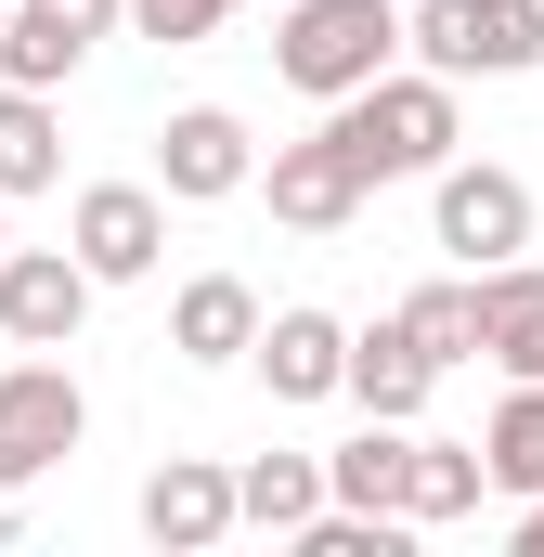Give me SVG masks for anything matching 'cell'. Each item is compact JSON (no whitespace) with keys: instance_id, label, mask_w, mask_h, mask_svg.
Segmentation results:
<instances>
[{"instance_id":"obj_1","label":"cell","mask_w":544,"mask_h":557,"mask_svg":"<svg viewBox=\"0 0 544 557\" xmlns=\"http://www.w3.org/2000/svg\"><path fill=\"white\" fill-rule=\"evenodd\" d=\"M324 131L350 143L363 182H428V169L467 143V117H454V78H428V65H376L363 91L324 104Z\"/></svg>"},{"instance_id":"obj_2","label":"cell","mask_w":544,"mask_h":557,"mask_svg":"<svg viewBox=\"0 0 544 557\" xmlns=\"http://www.w3.org/2000/svg\"><path fill=\"white\" fill-rule=\"evenodd\" d=\"M376 65H403V0H285V26H272V78L285 91L337 104Z\"/></svg>"},{"instance_id":"obj_3","label":"cell","mask_w":544,"mask_h":557,"mask_svg":"<svg viewBox=\"0 0 544 557\" xmlns=\"http://www.w3.org/2000/svg\"><path fill=\"white\" fill-rule=\"evenodd\" d=\"M403 52L428 78H532L544 65V0H403Z\"/></svg>"},{"instance_id":"obj_4","label":"cell","mask_w":544,"mask_h":557,"mask_svg":"<svg viewBox=\"0 0 544 557\" xmlns=\"http://www.w3.org/2000/svg\"><path fill=\"white\" fill-rule=\"evenodd\" d=\"M428 247H441L454 273L519 260V247H532V182L493 169V156H441V169H428Z\"/></svg>"},{"instance_id":"obj_5","label":"cell","mask_w":544,"mask_h":557,"mask_svg":"<svg viewBox=\"0 0 544 557\" xmlns=\"http://www.w3.org/2000/svg\"><path fill=\"white\" fill-rule=\"evenodd\" d=\"M78 441H91V389L65 363H0V493L52 480Z\"/></svg>"},{"instance_id":"obj_6","label":"cell","mask_w":544,"mask_h":557,"mask_svg":"<svg viewBox=\"0 0 544 557\" xmlns=\"http://www.w3.org/2000/svg\"><path fill=\"white\" fill-rule=\"evenodd\" d=\"M65 260H78L91 285H143L156 260H169V195H156V182H78Z\"/></svg>"},{"instance_id":"obj_7","label":"cell","mask_w":544,"mask_h":557,"mask_svg":"<svg viewBox=\"0 0 544 557\" xmlns=\"http://www.w3.org/2000/svg\"><path fill=\"white\" fill-rule=\"evenodd\" d=\"M247 182L272 195V221H285V234H350V221H363V195H376V182L350 169V143H337V131H298V143H272V156L247 169Z\"/></svg>"},{"instance_id":"obj_8","label":"cell","mask_w":544,"mask_h":557,"mask_svg":"<svg viewBox=\"0 0 544 557\" xmlns=\"http://www.w3.org/2000/svg\"><path fill=\"white\" fill-rule=\"evenodd\" d=\"M104 39H118V0H0V78L26 91H65Z\"/></svg>"},{"instance_id":"obj_9","label":"cell","mask_w":544,"mask_h":557,"mask_svg":"<svg viewBox=\"0 0 544 557\" xmlns=\"http://www.w3.org/2000/svg\"><path fill=\"white\" fill-rule=\"evenodd\" d=\"M247 169H260V143H247L234 104H182L156 131V195L169 208H221V195H247Z\"/></svg>"},{"instance_id":"obj_10","label":"cell","mask_w":544,"mask_h":557,"mask_svg":"<svg viewBox=\"0 0 544 557\" xmlns=\"http://www.w3.org/2000/svg\"><path fill=\"white\" fill-rule=\"evenodd\" d=\"M91 298H104V285L78 273L65 247H0V337H13V350H65V337L91 324Z\"/></svg>"},{"instance_id":"obj_11","label":"cell","mask_w":544,"mask_h":557,"mask_svg":"<svg viewBox=\"0 0 544 557\" xmlns=\"http://www.w3.org/2000/svg\"><path fill=\"white\" fill-rule=\"evenodd\" d=\"M143 545H169V557L234 545V467H221V454H169V467L143 480Z\"/></svg>"},{"instance_id":"obj_12","label":"cell","mask_w":544,"mask_h":557,"mask_svg":"<svg viewBox=\"0 0 544 557\" xmlns=\"http://www.w3.org/2000/svg\"><path fill=\"white\" fill-rule=\"evenodd\" d=\"M467 311H480V363L493 376H544V260H493V273H467Z\"/></svg>"},{"instance_id":"obj_13","label":"cell","mask_w":544,"mask_h":557,"mask_svg":"<svg viewBox=\"0 0 544 557\" xmlns=\"http://www.w3.org/2000/svg\"><path fill=\"white\" fill-rule=\"evenodd\" d=\"M337 350H350V324L311 311V298L260 311V337H247V363L272 376V403H337Z\"/></svg>"},{"instance_id":"obj_14","label":"cell","mask_w":544,"mask_h":557,"mask_svg":"<svg viewBox=\"0 0 544 557\" xmlns=\"http://www.w3.org/2000/svg\"><path fill=\"white\" fill-rule=\"evenodd\" d=\"M428 389H441V363L415 350L403 324H350V350H337V403H363V416L415 428V416H428Z\"/></svg>"},{"instance_id":"obj_15","label":"cell","mask_w":544,"mask_h":557,"mask_svg":"<svg viewBox=\"0 0 544 557\" xmlns=\"http://www.w3.org/2000/svg\"><path fill=\"white\" fill-rule=\"evenodd\" d=\"M480 441H441V428H403V493H390V519L403 532H441V519H480Z\"/></svg>"},{"instance_id":"obj_16","label":"cell","mask_w":544,"mask_h":557,"mask_svg":"<svg viewBox=\"0 0 544 557\" xmlns=\"http://www.w3.org/2000/svg\"><path fill=\"white\" fill-rule=\"evenodd\" d=\"M247 337H260V285L247 273H195L169 298V350H182V363L221 376V363H247Z\"/></svg>"},{"instance_id":"obj_17","label":"cell","mask_w":544,"mask_h":557,"mask_svg":"<svg viewBox=\"0 0 544 557\" xmlns=\"http://www.w3.org/2000/svg\"><path fill=\"white\" fill-rule=\"evenodd\" d=\"M52 182H65V117H52V91L0 78V208H13V195H52Z\"/></svg>"},{"instance_id":"obj_18","label":"cell","mask_w":544,"mask_h":557,"mask_svg":"<svg viewBox=\"0 0 544 557\" xmlns=\"http://www.w3.org/2000/svg\"><path fill=\"white\" fill-rule=\"evenodd\" d=\"M311 506H324V454H247L234 467V532H272L285 545Z\"/></svg>"},{"instance_id":"obj_19","label":"cell","mask_w":544,"mask_h":557,"mask_svg":"<svg viewBox=\"0 0 544 557\" xmlns=\"http://www.w3.org/2000/svg\"><path fill=\"white\" fill-rule=\"evenodd\" d=\"M480 480L493 493H544V376H506V403L480 428Z\"/></svg>"},{"instance_id":"obj_20","label":"cell","mask_w":544,"mask_h":557,"mask_svg":"<svg viewBox=\"0 0 544 557\" xmlns=\"http://www.w3.org/2000/svg\"><path fill=\"white\" fill-rule=\"evenodd\" d=\"M390 493H403V428L363 416L337 454H324V506H363V519H390Z\"/></svg>"},{"instance_id":"obj_21","label":"cell","mask_w":544,"mask_h":557,"mask_svg":"<svg viewBox=\"0 0 544 557\" xmlns=\"http://www.w3.org/2000/svg\"><path fill=\"white\" fill-rule=\"evenodd\" d=\"M390 324H403L415 350H428V363H441V376H454V363H480V311H467V273H441V285H415L403 311H390Z\"/></svg>"},{"instance_id":"obj_22","label":"cell","mask_w":544,"mask_h":557,"mask_svg":"<svg viewBox=\"0 0 544 557\" xmlns=\"http://www.w3.org/2000/svg\"><path fill=\"white\" fill-rule=\"evenodd\" d=\"M234 13H247V0H118V26H131V39H169V52H182V39H221Z\"/></svg>"},{"instance_id":"obj_23","label":"cell","mask_w":544,"mask_h":557,"mask_svg":"<svg viewBox=\"0 0 544 557\" xmlns=\"http://www.w3.org/2000/svg\"><path fill=\"white\" fill-rule=\"evenodd\" d=\"M506 545H519V557H544V493H519V519H506Z\"/></svg>"},{"instance_id":"obj_24","label":"cell","mask_w":544,"mask_h":557,"mask_svg":"<svg viewBox=\"0 0 544 557\" xmlns=\"http://www.w3.org/2000/svg\"><path fill=\"white\" fill-rule=\"evenodd\" d=\"M0 247H13V234H0Z\"/></svg>"}]
</instances>
